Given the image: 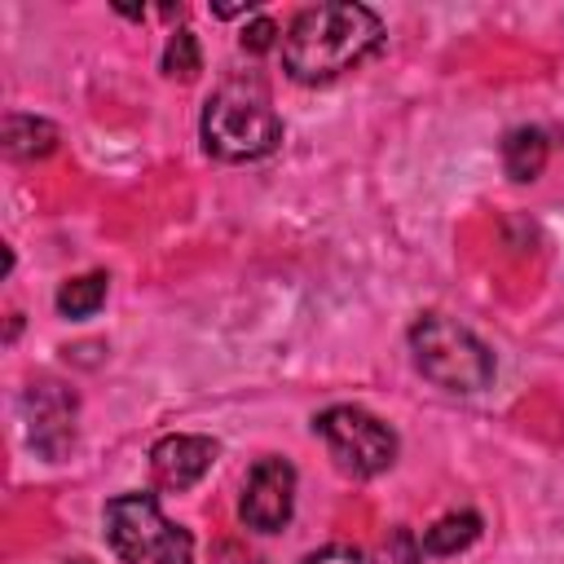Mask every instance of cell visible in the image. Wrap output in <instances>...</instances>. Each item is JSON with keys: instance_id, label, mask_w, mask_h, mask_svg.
Segmentation results:
<instances>
[{"instance_id": "obj_1", "label": "cell", "mask_w": 564, "mask_h": 564, "mask_svg": "<svg viewBox=\"0 0 564 564\" xmlns=\"http://www.w3.org/2000/svg\"><path fill=\"white\" fill-rule=\"evenodd\" d=\"M383 44V22L366 4H313L282 35V66L295 84H330Z\"/></svg>"}, {"instance_id": "obj_9", "label": "cell", "mask_w": 564, "mask_h": 564, "mask_svg": "<svg viewBox=\"0 0 564 564\" xmlns=\"http://www.w3.org/2000/svg\"><path fill=\"white\" fill-rule=\"evenodd\" d=\"M0 150L18 163H31V159H44L57 150V128L48 119H35V115H4V128H0Z\"/></svg>"}, {"instance_id": "obj_11", "label": "cell", "mask_w": 564, "mask_h": 564, "mask_svg": "<svg viewBox=\"0 0 564 564\" xmlns=\"http://www.w3.org/2000/svg\"><path fill=\"white\" fill-rule=\"evenodd\" d=\"M476 538H480V516H476V511H449V516H441L432 529H423L419 551H427V555H458V551H467Z\"/></svg>"}, {"instance_id": "obj_2", "label": "cell", "mask_w": 564, "mask_h": 564, "mask_svg": "<svg viewBox=\"0 0 564 564\" xmlns=\"http://www.w3.org/2000/svg\"><path fill=\"white\" fill-rule=\"evenodd\" d=\"M282 141V119L269 101L260 75L225 79L203 106V150L220 163H251L273 154Z\"/></svg>"}, {"instance_id": "obj_6", "label": "cell", "mask_w": 564, "mask_h": 564, "mask_svg": "<svg viewBox=\"0 0 564 564\" xmlns=\"http://www.w3.org/2000/svg\"><path fill=\"white\" fill-rule=\"evenodd\" d=\"M247 529L256 533H278L291 511H295V467L278 454L260 458L251 471H247V485H242V502H238Z\"/></svg>"}, {"instance_id": "obj_10", "label": "cell", "mask_w": 564, "mask_h": 564, "mask_svg": "<svg viewBox=\"0 0 564 564\" xmlns=\"http://www.w3.org/2000/svg\"><path fill=\"white\" fill-rule=\"evenodd\" d=\"M502 167L511 181H533L546 167V132L542 128H511L502 137Z\"/></svg>"}, {"instance_id": "obj_15", "label": "cell", "mask_w": 564, "mask_h": 564, "mask_svg": "<svg viewBox=\"0 0 564 564\" xmlns=\"http://www.w3.org/2000/svg\"><path fill=\"white\" fill-rule=\"evenodd\" d=\"M300 564H375L366 551H357V546H348V542H330V546H322V551H313V555H304Z\"/></svg>"}, {"instance_id": "obj_12", "label": "cell", "mask_w": 564, "mask_h": 564, "mask_svg": "<svg viewBox=\"0 0 564 564\" xmlns=\"http://www.w3.org/2000/svg\"><path fill=\"white\" fill-rule=\"evenodd\" d=\"M106 286H110L106 273H84V278L62 282L57 286V313L62 317H93L106 304Z\"/></svg>"}, {"instance_id": "obj_14", "label": "cell", "mask_w": 564, "mask_h": 564, "mask_svg": "<svg viewBox=\"0 0 564 564\" xmlns=\"http://www.w3.org/2000/svg\"><path fill=\"white\" fill-rule=\"evenodd\" d=\"M273 44H282V35H278V22H273V18H256V22H247V26H242V48H247V53H269Z\"/></svg>"}, {"instance_id": "obj_8", "label": "cell", "mask_w": 564, "mask_h": 564, "mask_svg": "<svg viewBox=\"0 0 564 564\" xmlns=\"http://www.w3.org/2000/svg\"><path fill=\"white\" fill-rule=\"evenodd\" d=\"M22 405L31 419V445L48 458L66 454V445L75 441V397L62 383H31Z\"/></svg>"}, {"instance_id": "obj_16", "label": "cell", "mask_w": 564, "mask_h": 564, "mask_svg": "<svg viewBox=\"0 0 564 564\" xmlns=\"http://www.w3.org/2000/svg\"><path fill=\"white\" fill-rule=\"evenodd\" d=\"M66 564H93V560H66Z\"/></svg>"}, {"instance_id": "obj_13", "label": "cell", "mask_w": 564, "mask_h": 564, "mask_svg": "<svg viewBox=\"0 0 564 564\" xmlns=\"http://www.w3.org/2000/svg\"><path fill=\"white\" fill-rule=\"evenodd\" d=\"M203 70V53H198V35L194 31H176L163 48V75L172 79H194Z\"/></svg>"}, {"instance_id": "obj_3", "label": "cell", "mask_w": 564, "mask_h": 564, "mask_svg": "<svg viewBox=\"0 0 564 564\" xmlns=\"http://www.w3.org/2000/svg\"><path fill=\"white\" fill-rule=\"evenodd\" d=\"M410 352L423 379L445 392H485L494 383V352L458 322L427 313L410 326Z\"/></svg>"}, {"instance_id": "obj_5", "label": "cell", "mask_w": 564, "mask_h": 564, "mask_svg": "<svg viewBox=\"0 0 564 564\" xmlns=\"http://www.w3.org/2000/svg\"><path fill=\"white\" fill-rule=\"evenodd\" d=\"M313 432L326 441L335 467L344 476H357V480H370V476L388 471L392 458H397V432L379 414H370L361 405H330V410H322Z\"/></svg>"}, {"instance_id": "obj_7", "label": "cell", "mask_w": 564, "mask_h": 564, "mask_svg": "<svg viewBox=\"0 0 564 564\" xmlns=\"http://www.w3.org/2000/svg\"><path fill=\"white\" fill-rule=\"evenodd\" d=\"M216 454H220V445L212 436L172 432V436H163L150 449V476H154L159 489L181 494V489H189V485H198L207 476V467L216 463Z\"/></svg>"}, {"instance_id": "obj_4", "label": "cell", "mask_w": 564, "mask_h": 564, "mask_svg": "<svg viewBox=\"0 0 564 564\" xmlns=\"http://www.w3.org/2000/svg\"><path fill=\"white\" fill-rule=\"evenodd\" d=\"M106 542L123 564H194V538L163 516L154 494L106 502Z\"/></svg>"}]
</instances>
